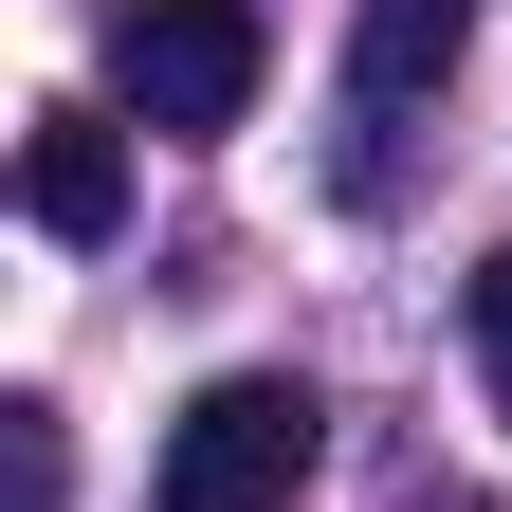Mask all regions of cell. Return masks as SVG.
Returning a JSON list of instances; mask_svg holds the SVG:
<instances>
[{
  "label": "cell",
  "mask_w": 512,
  "mask_h": 512,
  "mask_svg": "<svg viewBox=\"0 0 512 512\" xmlns=\"http://www.w3.org/2000/svg\"><path fill=\"white\" fill-rule=\"evenodd\" d=\"M311 458H330V403L293 366H220L202 403L165 421V512H293Z\"/></svg>",
  "instance_id": "obj_1"
},
{
  "label": "cell",
  "mask_w": 512,
  "mask_h": 512,
  "mask_svg": "<svg viewBox=\"0 0 512 512\" xmlns=\"http://www.w3.org/2000/svg\"><path fill=\"white\" fill-rule=\"evenodd\" d=\"M256 74H275V37H256V0H128L110 19V92L147 110V128H238L256 110Z\"/></svg>",
  "instance_id": "obj_2"
},
{
  "label": "cell",
  "mask_w": 512,
  "mask_h": 512,
  "mask_svg": "<svg viewBox=\"0 0 512 512\" xmlns=\"http://www.w3.org/2000/svg\"><path fill=\"white\" fill-rule=\"evenodd\" d=\"M19 220H37V238H110V220H128V128H110V110L55 92V110L19 128Z\"/></svg>",
  "instance_id": "obj_3"
},
{
  "label": "cell",
  "mask_w": 512,
  "mask_h": 512,
  "mask_svg": "<svg viewBox=\"0 0 512 512\" xmlns=\"http://www.w3.org/2000/svg\"><path fill=\"white\" fill-rule=\"evenodd\" d=\"M458 37H476V0H348V110H421L439 74H458Z\"/></svg>",
  "instance_id": "obj_4"
},
{
  "label": "cell",
  "mask_w": 512,
  "mask_h": 512,
  "mask_svg": "<svg viewBox=\"0 0 512 512\" xmlns=\"http://www.w3.org/2000/svg\"><path fill=\"white\" fill-rule=\"evenodd\" d=\"M476 384H494V421H512V238L476 256Z\"/></svg>",
  "instance_id": "obj_5"
},
{
  "label": "cell",
  "mask_w": 512,
  "mask_h": 512,
  "mask_svg": "<svg viewBox=\"0 0 512 512\" xmlns=\"http://www.w3.org/2000/svg\"><path fill=\"white\" fill-rule=\"evenodd\" d=\"M74 494V458H55V403H19V512H55Z\"/></svg>",
  "instance_id": "obj_6"
}]
</instances>
